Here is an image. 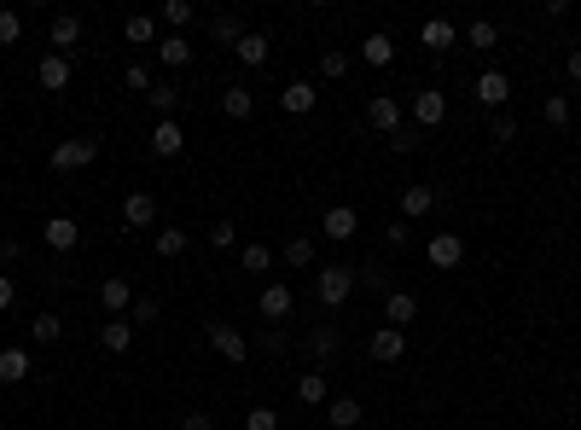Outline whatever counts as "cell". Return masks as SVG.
I'll use <instances>...</instances> for the list:
<instances>
[{
  "instance_id": "44",
  "label": "cell",
  "mask_w": 581,
  "mask_h": 430,
  "mask_svg": "<svg viewBox=\"0 0 581 430\" xmlns=\"http://www.w3.org/2000/svg\"><path fill=\"white\" fill-rule=\"evenodd\" d=\"M163 24H192V0H169V6H163Z\"/></svg>"
},
{
  "instance_id": "40",
  "label": "cell",
  "mask_w": 581,
  "mask_h": 430,
  "mask_svg": "<svg viewBox=\"0 0 581 430\" xmlns=\"http://www.w3.org/2000/svg\"><path fill=\"white\" fill-rule=\"evenodd\" d=\"M203 238H210L215 250H233V245H239V227H233V221H210V233H203Z\"/></svg>"
},
{
  "instance_id": "37",
  "label": "cell",
  "mask_w": 581,
  "mask_h": 430,
  "mask_svg": "<svg viewBox=\"0 0 581 430\" xmlns=\"http://www.w3.org/2000/svg\"><path fill=\"white\" fill-rule=\"evenodd\" d=\"M285 267H314V238H285Z\"/></svg>"
},
{
  "instance_id": "50",
  "label": "cell",
  "mask_w": 581,
  "mask_h": 430,
  "mask_svg": "<svg viewBox=\"0 0 581 430\" xmlns=\"http://www.w3.org/2000/svg\"><path fill=\"white\" fill-rule=\"evenodd\" d=\"M564 76H570V82L581 88V47H570V58H564Z\"/></svg>"
},
{
  "instance_id": "34",
  "label": "cell",
  "mask_w": 581,
  "mask_h": 430,
  "mask_svg": "<svg viewBox=\"0 0 581 430\" xmlns=\"http://www.w3.org/2000/svg\"><path fill=\"white\" fill-rule=\"evenodd\" d=\"M431 204H436V186H407V193H401L407 215H431Z\"/></svg>"
},
{
  "instance_id": "12",
  "label": "cell",
  "mask_w": 581,
  "mask_h": 430,
  "mask_svg": "<svg viewBox=\"0 0 581 430\" xmlns=\"http://www.w3.org/2000/svg\"><path fill=\"white\" fill-rule=\"evenodd\" d=\"M314 100H320L314 82H285V88H279V110H285V117H308Z\"/></svg>"
},
{
  "instance_id": "33",
  "label": "cell",
  "mask_w": 581,
  "mask_h": 430,
  "mask_svg": "<svg viewBox=\"0 0 581 430\" xmlns=\"http://www.w3.org/2000/svg\"><path fill=\"white\" fill-rule=\"evenodd\" d=\"M29 338H36V343H58V338H65V320H58V314H36V320H29Z\"/></svg>"
},
{
  "instance_id": "18",
  "label": "cell",
  "mask_w": 581,
  "mask_h": 430,
  "mask_svg": "<svg viewBox=\"0 0 581 430\" xmlns=\"http://www.w3.org/2000/svg\"><path fill=\"white\" fill-rule=\"evenodd\" d=\"M419 41H425L431 53H448V47L460 41V29H453L448 18H425V24H419Z\"/></svg>"
},
{
  "instance_id": "42",
  "label": "cell",
  "mask_w": 581,
  "mask_h": 430,
  "mask_svg": "<svg viewBox=\"0 0 581 430\" xmlns=\"http://www.w3.org/2000/svg\"><path fill=\"white\" fill-rule=\"evenodd\" d=\"M244 430H279V413L274 407H250L244 413Z\"/></svg>"
},
{
  "instance_id": "25",
  "label": "cell",
  "mask_w": 581,
  "mask_h": 430,
  "mask_svg": "<svg viewBox=\"0 0 581 430\" xmlns=\"http://www.w3.org/2000/svg\"><path fill=\"white\" fill-rule=\"evenodd\" d=\"M186 245H192V238H186V227H163V233L151 238V250H157V257H163V262L186 257Z\"/></svg>"
},
{
  "instance_id": "43",
  "label": "cell",
  "mask_w": 581,
  "mask_h": 430,
  "mask_svg": "<svg viewBox=\"0 0 581 430\" xmlns=\"http://www.w3.org/2000/svg\"><path fill=\"white\" fill-rule=\"evenodd\" d=\"M157 320V302L151 297H134V309H129V326H151Z\"/></svg>"
},
{
  "instance_id": "30",
  "label": "cell",
  "mask_w": 581,
  "mask_h": 430,
  "mask_svg": "<svg viewBox=\"0 0 581 430\" xmlns=\"http://www.w3.org/2000/svg\"><path fill=\"white\" fill-rule=\"evenodd\" d=\"M541 117H546V129H570V93H546Z\"/></svg>"
},
{
  "instance_id": "23",
  "label": "cell",
  "mask_w": 581,
  "mask_h": 430,
  "mask_svg": "<svg viewBox=\"0 0 581 430\" xmlns=\"http://www.w3.org/2000/svg\"><path fill=\"white\" fill-rule=\"evenodd\" d=\"M157 58H163L169 70L192 65V41H186V36H163V41H157Z\"/></svg>"
},
{
  "instance_id": "45",
  "label": "cell",
  "mask_w": 581,
  "mask_h": 430,
  "mask_svg": "<svg viewBox=\"0 0 581 430\" xmlns=\"http://www.w3.org/2000/svg\"><path fill=\"white\" fill-rule=\"evenodd\" d=\"M18 262H24V245H18V238H0V274L18 267Z\"/></svg>"
},
{
  "instance_id": "49",
  "label": "cell",
  "mask_w": 581,
  "mask_h": 430,
  "mask_svg": "<svg viewBox=\"0 0 581 430\" xmlns=\"http://www.w3.org/2000/svg\"><path fill=\"white\" fill-rule=\"evenodd\" d=\"M181 430H215V419H210V413H186Z\"/></svg>"
},
{
  "instance_id": "1",
  "label": "cell",
  "mask_w": 581,
  "mask_h": 430,
  "mask_svg": "<svg viewBox=\"0 0 581 430\" xmlns=\"http://www.w3.org/2000/svg\"><path fill=\"white\" fill-rule=\"evenodd\" d=\"M314 297H320L326 309H343V302L355 297V267H349V262L320 267V274H314Z\"/></svg>"
},
{
  "instance_id": "5",
  "label": "cell",
  "mask_w": 581,
  "mask_h": 430,
  "mask_svg": "<svg viewBox=\"0 0 581 430\" xmlns=\"http://www.w3.org/2000/svg\"><path fill=\"white\" fill-rule=\"evenodd\" d=\"M355 227H360V215H355V204H332V210L320 215V233L332 238V245H343V238H355Z\"/></svg>"
},
{
  "instance_id": "47",
  "label": "cell",
  "mask_w": 581,
  "mask_h": 430,
  "mask_svg": "<svg viewBox=\"0 0 581 430\" xmlns=\"http://www.w3.org/2000/svg\"><path fill=\"white\" fill-rule=\"evenodd\" d=\"M355 285H372V291H384V267H379V262L355 267Z\"/></svg>"
},
{
  "instance_id": "15",
  "label": "cell",
  "mask_w": 581,
  "mask_h": 430,
  "mask_svg": "<svg viewBox=\"0 0 581 430\" xmlns=\"http://www.w3.org/2000/svg\"><path fill=\"white\" fill-rule=\"evenodd\" d=\"M41 238H47V245L58 250V257H65V250H76V238H82V227H76L70 215H53V221H47V227H41Z\"/></svg>"
},
{
  "instance_id": "9",
  "label": "cell",
  "mask_w": 581,
  "mask_h": 430,
  "mask_svg": "<svg viewBox=\"0 0 581 430\" xmlns=\"http://www.w3.org/2000/svg\"><path fill=\"white\" fill-rule=\"evenodd\" d=\"M233 53H239V65H244V70H262V65H268V53H274V41L262 36V29H244Z\"/></svg>"
},
{
  "instance_id": "36",
  "label": "cell",
  "mask_w": 581,
  "mask_h": 430,
  "mask_svg": "<svg viewBox=\"0 0 581 430\" xmlns=\"http://www.w3.org/2000/svg\"><path fill=\"white\" fill-rule=\"evenodd\" d=\"M210 36L222 41V47H239V36H244V24L233 18V12H222V18H210Z\"/></svg>"
},
{
  "instance_id": "26",
  "label": "cell",
  "mask_w": 581,
  "mask_h": 430,
  "mask_svg": "<svg viewBox=\"0 0 581 430\" xmlns=\"http://www.w3.org/2000/svg\"><path fill=\"white\" fill-rule=\"evenodd\" d=\"M337 343H343V331H337V326H314V331H308V355H314V361H332V355H337Z\"/></svg>"
},
{
  "instance_id": "39",
  "label": "cell",
  "mask_w": 581,
  "mask_h": 430,
  "mask_svg": "<svg viewBox=\"0 0 581 430\" xmlns=\"http://www.w3.org/2000/svg\"><path fill=\"white\" fill-rule=\"evenodd\" d=\"M349 70H355V58H349V53H337V47H332V53H320V76H332V82H343Z\"/></svg>"
},
{
  "instance_id": "22",
  "label": "cell",
  "mask_w": 581,
  "mask_h": 430,
  "mask_svg": "<svg viewBox=\"0 0 581 430\" xmlns=\"http://www.w3.org/2000/svg\"><path fill=\"white\" fill-rule=\"evenodd\" d=\"M222 110H227L233 122H250V110H256V93H250L244 82H239V88H227V93H222Z\"/></svg>"
},
{
  "instance_id": "41",
  "label": "cell",
  "mask_w": 581,
  "mask_h": 430,
  "mask_svg": "<svg viewBox=\"0 0 581 430\" xmlns=\"http://www.w3.org/2000/svg\"><path fill=\"white\" fill-rule=\"evenodd\" d=\"M24 41V18L18 12H0V47H18Z\"/></svg>"
},
{
  "instance_id": "14",
  "label": "cell",
  "mask_w": 581,
  "mask_h": 430,
  "mask_svg": "<svg viewBox=\"0 0 581 430\" xmlns=\"http://www.w3.org/2000/svg\"><path fill=\"white\" fill-rule=\"evenodd\" d=\"M419 297L413 291H384V326H413Z\"/></svg>"
},
{
  "instance_id": "21",
  "label": "cell",
  "mask_w": 581,
  "mask_h": 430,
  "mask_svg": "<svg viewBox=\"0 0 581 430\" xmlns=\"http://www.w3.org/2000/svg\"><path fill=\"white\" fill-rule=\"evenodd\" d=\"M99 343H105V355H129V343H134L129 314H122V320H105V326H99Z\"/></svg>"
},
{
  "instance_id": "28",
  "label": "cell",
  "mask_w": 581,
  "mask_h": 430,
  "mask_svg": "<svg viewBox=\"0 0 581 430\" xmlns=\"http://www.w3.org/2000/svg\"><path fill=\"white\" fill-rule=\"evenodd\" d=\"M326 419H332V430H355L360 425V402L355 395H337V402L326 407Z\"/></svg>"
},
{
  "instance_id": "38",
  "label": "cell",
  "mask_w": 581,
  "mask_h": 430,
  "mask_svg": "<svg viewBox=\"0 0 581 430\" xmlns=\"http://www.w3.org/2000/svg\"><path fill=\"white\" fill-rule=\"evenodd\" d=\"M296 402L320 407V402H326V378H320V372H303V378H296Z\"/></svg>"
},
{
  "instance_id": "20",
  "label": "cell",
  "mask_w": 581,
  "mask_h": 430,
  "mask_svg": "<svg viewBox=\"0 0 581 430\" xmlns=\"http://www.w3.org/2000/svg\"><path fill=\"white\" fill-rule=\"evenodd\" d=\"M47 41H53V53L76 47V41H82V18H76V12H58V18H53V29H47Z\"/></svg>"
},
{
  "instance_id": "6",
  "label": "cell",
  "mask_w": 581,
  "mask_h": 430,
  "mask_svg": "<svg viewBox=\"0 0 581 430\" xmlns=\"http://www.w3.org/2000/svg\"><path fill=\"white\" fill-rule=\"evenodd\" d=\"M465 262V238L460 233H431V267H460Z\"/></svg>"
},
{
  "instance_id": "35",
  "label": "cell",
  "mask_w": 581,
  "mask_h": 430,
  "mask_svg": "<svg viewBox=\"0 0 581 430\" xmlns=\"http://www.w3.org/2000/svg\"><path fill=\"white\" fill-rule=\"evenodd\" d=\"M239 267H244V274H268V267H274V250H268V245H244V250H239Z\"/></svg>"
},
{
  "instance_id": "46",
  "label": "cell",
  "mask_w": 581,
  "mask_h": 430,
  "mask_svg": "<svg viewBox=\"0 0 581 430\" xmlns=\"http://www.w3.org/2000/svg\"><path fill=\"white\" fill-rule=\"evenodd\" d=\"M122 82H129L134 93H151V70L146 65H129V70H122Z\"/></svg>"
},
{
  "instance_id": "51",
  "label": "cell",
  "mask_w": 581,
  "mask_h": 430,
  "mask_svg": "<svg viewBox=\"0 0 581 430\" xmlns=\"http://www.w3.org/2000/svg\"><path fill=\"white\" fill-rule=\"evenodd\" d=\"M494 140H517V122L512 117H494Z\"/></svg>"
},
{
  "instance_id": "7",
  "label": "cell",
  "mask_w": 581,
  "mask_h": 430,
  "mask_svg": "<svg viewBox=\"0 0 581 430\" xmlns=\"http://www.w3.org/2000/svg\"><path fill=\"white\" fill-rule=\"evenodd\" d=\"M506 100H512V76H506V70H482V76H477V105L500 110Z\"/></svg>"
},
{
  "instance_id": "13",
  "label": "cell",
  "mask_w": 581,
  "mask_h": 430,
  "mask_svg": "<svg viewBox=\"0 0 581 430\" xmlns=\"http://www.w3.org/2000/svg\"><path fill=\"white\" fill-rule=\"evenodd\" d=\"M210 343H215V349H222V355H227V361H244V355H250V343H244V331H239V326H227V320H210Z\"/></svg>"
},
{
  "instance_id": "27",
  "label": "cell",
  "mask_w": 581,
  "mask_h": 430,
  "mask_svg": "<svg viewBox=\"0 0 581 430\" xmlns=\"http://www.w3.org/2000/svg\"><path fill=\"white\" fill-rule=\"evenodd\" d=\"M291 314V285H268L262 291V320H285Z\"/></svg>"
},
{
  "instance_id": "31",
  "label": "cell",
  "mask_w": 581,
  "mask_h": 430,
  "mask_svg": "<svg viewBox=\"0 0 581 430\" xmlns=\"http://www.w3.org/2000/svg\"><path fill=\"white\" fill-rule=\"evenodd\" d=\"M465 41L477 47V53H489V47H500V24H494V18H477V24L465 29Z\"/></svg>"
},
{
  "instance_id": "10",
  "label": "cell",
  "mask_w": 581,
  "mask_h": 430,
  "mask_svg": "<svg viewBox=\"0 0 581 430\" xmlns=\"http://www.w3.org/2000/svg\"><path fill=\"white\" fill-rule=\"evenodd\" d=\"M367 122L384 129V134H401V105L389 100V93H372V100H367Z\"/></svg>"
},
{
  "instance_id": "8",
  "label": "cell",
  "mask_w": 581,
  "mask_h": 430,
  "mask_svg": "<svg viewBox=\"0 0 581 430\" xmlns=\"http://www.w3.org/2000/svg\"><path fill=\"white\" fill-rule=\"evenodd\" d=\"M151 152H157V157H181V152H186V129H181L175 117L151 122Z\"/></svg>"
},
{
  "instance_id": "4",
  "label": "cell",
  "mask_w": 581,
  "mask_h": 430,
  "mask_svg": "<svg viewBox=\"0 0 581 430\" xmlns=\"http://www.w3.org/2000/svg\"><path fill=\"white\" fill-rule=\"evenodd\" d=\"M367 349H372V361H379V366H396V361L407 355V331H401V326H379Z\"/></svg>"
},
{
  "instance_id": "32",
  "label": "cell",
  "mask_w": 581,
  "mask_h": 430,
  "mask_svg": "<svg viewBox=\"0 0 581 430\" xmlns=\"http://www.w3.org/2000/svg\"><path fill=\"white\" fill-rule=\"evenodd\" d=\"M122 41H129V47H157V29H151V18H146V12H134V18L129 24H122Z\"/></svg>"
},
{
  "instance_id": "2",
  "label": "cell",
  "mask_w": 581,
  "mask_h": 430,
  "mask_svg": "<svg viewBox=\"0 0 581 430\" xmlns=\"http://www.w3.org/2000/svg\"><path fill=\"white\" fill-rule=\"evenodd\" d=\"M93 157H99V140H58L47 163H53L58 174H76V169H88Z\"/></svg>"
},
{
  "instance_id": "29",
  "label": "cell",
  "mask_w": 581,
  "mask_h": 430,
  "mask_svg": "<svg viewBox=\"0 0 581 430\" xmlns=\"http://www.w3.org/2000/svg\"><path fill=\"white\" fill-rule=\"evenodd\" d=\"M146 100H151V110H157V122H163L169 110L181 105V88H175V82H151V93H146Z\"/></svg>"
},
{
  "instance_id": "24",
  "label": "cell",
  "mask_w": 581,
  "mask_h": 430,
  "mask_svg": "<svg viewBox=\"0 0 581 430\" xmlns=\"http://www.w3.org/2000/svg\"><path fill=\"white\" fill-rule=\"evenodd\" d=\"M360 58H367V65H379V70H384V65H389V58H396V41H389V36H384V29H372V36H367V41H360Z\"/></svg>"
},
{
  "instance_id": "16",
  "label": "cell",
  "mask_w": 581,
  "mask_h": 430,
  "mask_svg": "<svg viewBox=\"0 0 581 430\" xmlns=\"http://www.w3.org/2000/svg\"><path fill=\"white\" fill-rule=\"evenodd\" d=\"M99 302H105V314H111V320H122V314L134 309V291H129V279H105V285H99Z\"/></svg>"
},
{
  "instance_id": "17",
  "label": "cell",
  "mask_w": 581,
  "mask_h": 430,
  "mask_svg": "<svg viewBox=\"0 0 581 430\" xmlns=\"http://www.w3.org/2000/svg\"><path fill=\"white\" fill-rule=\"evenodd\" d=\"M24 378H29V349L6 343L0 349V384H24Z\"/></svg>"
},
{
  "instance_id": "19",
  "label": "cell",
  "mask_w": 581,
  "mask_h": 430,
  "mask_svg": "<svg viewBox=\"0 0 581 430\" xmlns=\"http://www.w3.org/2000/svg\"><path fill=\"white\" fill-rule=\"evenodd\" d=\"M122 221H129V227H151V221H157V198L151 193H129V198H122Z\"/></svg>"
},
{
  "instance_id": "3",
  "label": "cell",
  "mask_w": 581,
  "mask_h": 430,
  "mask_svg": "<svg viewBox=\"0 0 581 430\" xmlns=\"http://www.w3.org/2000/svg\"><path fill=\"white\" fill-rule=\"evenodd\" d=\"M413 122H419V129H442V122H448V93L419 88L413 93Z\"/></svg>"
},
{
  "instance_id": "11",
  "label": "cell",
  "mask_w": 581,
  "mask_h": 430,
  "mask_svg": "<svg viewBox=\"0 0 581 430\" xmlns=\"http://www.w3.org/2000/svg\"><path fill=\"white\" fill-rule=\"evenodd\" d=\"M36 82H41L47 93H65V88H70V58H65V53H47L41 65H36Z\"/></svg>"
},
{
  "instance_id": "48",
  "label": "cell",
  "mask_w": 581,
  "mask_h": 430,
  "mask_svg": "<svg viewBox=\"0 0 581 430\" xmlns=\"http://www.w3.org/2000/svg\"><path fill=\"white\" fill-rule=\"evenodd\" d=\"M12 302H18V285H12V274H0V314H6Z\"/></svg>"
}]
</instances>
